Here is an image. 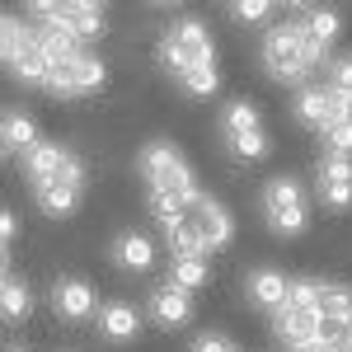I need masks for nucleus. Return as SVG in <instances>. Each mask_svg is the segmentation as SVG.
Segmentation results:
<instances>
[{"mask_svg":"<svg viewBox=\"0 0 352 352\" xmlns=\"http://www.w3.org/2000/svg\"><path fill=\"white\" fill-rule=\"evenodd\" d=\"M136 174L146 179V207H151V217L160 221V230L202 192L197 179H192L188 155L174 141H146L141 155H136Z\"/></svg>","mask_w":352,"mask_h":352,"instance_id":"obj_1","label":"nucleus"},{"mask_svg":"<svg viewBox=\"0 0 352 352\" xmlns=\"http://www.w3.org/2000/svg\"><path fill=\"white\" fill-rule=\"evenodd\" d=\"M164 240H169V254L184 258V254H212V249H226L235 240V217L226 212V202H217L212 192H197L179 217L164 226Z\"/></svg>","mask_w":352,"mask_h":352,"instance_id":"obj_2","label":"nucleus"},{"mask_svg":"<svg viewBox=\"0 0 352 352\" xmlns=\"http://www.w3.org/2000/svg\"><path fill=\"white\" fill-rule=\"evenodd\" d=\"M258 56H263V71H268L277 85H305L320 71V61H324L329 52H320V47L310 43V33L300 28V19L287 10V19H277V24L263 28Z\"/></svg>","mask_w":352,"mask_h":352,"instance_id":"obj_3","label":"nucleus"},{"mask_svg":"<svg viewBox=\"0 0 352 352\" xmlns=\"http://www.w3.org/2000/svg\"><path fill=\"white\" fill-rule=\"evenodd\" d=\"M160 66L174 80L188 71H202V66H217V38L197 19H174L160 38Z\"/></svg>","mask_w":352,"mask_h":352,"instance_id":"obj_4","label":"nucleus"},{"mask_svg":"<svg viewBox=\"0 0 352 352\" xmlns=\"http://www.w3.org/2000/svg\"><path fill=\"white\" fill-rule=\"evenodd\" d=\"M28 19H38V24H52L61 33H71V38H104V28H109V14H104V5H94V0H33L24 5Z\"/></svg>","mask_w":352,"mask_h":352,"instance_id":"obj_5","label":"nucleus"},{"mask_svg":"<svg viewBox=\"0 0 352 352\" xmlns=\"http://www.w3.org/2000/svg\"><path fill=\"white\" fill-rule=\"evenodd\" d=\"M104 80H109L104 56H94L89 47H80V52H71V56H61V61L47 66L43 89H47L52 99H85V94H94V89H104Z\"/></svg>","mask_w":352,"mask_h":352,"instance_id":"obj_6","label":"nucleus"},{"mask_svg":"<svg viewBox=\"0 0 352 352\" xmlns=\"http://www.w3.org/2000/svg\"><path fill=\"white\" fill-rule=\"evenodd\" d=\"M258 202H263V217H268V226L277 235H300L310 226V197L300 188V179H292V174L268 179Z\"/></svg>","mask_w":352,"mask_h":352,"instance_id":"obj_7","label":"nucleus"},{"mask_svg":"<svg viewBox=\"0 0 352 352\" xmlns=\"http://www.w3.org/2000/svg\"><path fill=\"white\" fill-rule=\"evenodd\" d=\"M221 136H226V146L240 155V160H263L268 155V132H263V118L258 109L249 104V99H230L226 109H221Z\"/></svg>","mask_w":352,"mask_h":352,"instance_id":"obj_8","label":"nucleus"},{"mask_svg":"<svg viewBox=\"0 0 352 352\" xmlns=\"http://www.w3.org/2000/svg\"><path fill=\"white\" fill-rule=\"evenodd\" d=\"M292 118H296L300 127H310V132L324 136L329 127H338V122L352 118V104L338 94V89H329V85H300L296 99H292Z\"/></svg>","mask_w":352,"mask_h":352,"instance_id":"obj_9","label":"nucleus"},{"mask_svg":"<svg viewBox=\"0 0 352 352\" xmlns=\"http://www.w3.org/2000/svg\"><path fill=\"white\" fill-rule=\"evenodd\" d=\"M80 192H85V160L71 155V164H66L56 179H47V184L33 188V202H38L47 217H71V212L80 207Z\"/></svg>","mask_w":352,"mask_h":352,"instance_id":"obj_10","label":"nucleus"},{"mask_svg":"<svg viewBox=\"0 0 352 352\" xmlns=\"http://www.w3.org/2000/svg\"><path fill=\"white\" fill-rule=\"evenodd\" d=\"M52 315L66 324H80V320H99V296L85 277H56L52 287Z\"/></svg>","mask_w":352,"mask_h":352,"instance_id":"obj_11","label":"nucleus"},{"mask_svg":"<svg viewBox=\"0 0 352 352\" xmlns=\"http://www.w3.org/2000/svg\"><path fill=\"white\" fill-rule=\"evenodd\" d=\"M315 188H320V202L329 212H348L352 207V155H320V169H315Z\"/></svg>","mask_w":352,"mask_h":352,"instance_id":"obj_12","label":"nucleus"},{"mask_svg":"<svg viewBox=\"0 0 352 352\" xmlns=\"http://www.w3.org/2000/svg\"><path fill=\"white\" fill-rule=\"evenodd\" d=\"M71 155H76V151H71V146H61V141H38V146L28 151L24 160H19V164H24L28 188H38V184L56 179V174H61V169L71 164Z\"/></svg>","mask_w":352,"mask_h":352,"instance_id":"obj_13","label":"nucleus"},{"mask_svg":"<svg viewBox=\"0 0 352 352\" xmlns=\"http://www.w3.org/2000/svg\"><path fill=\"white\" fill-rule=\"evenodd\" d=\"M244 292H249V300H254L258 310L277 315V310L287 305V296H292V277L277 272V268H254V272H249V282H244Z\"/></svg>","mask_w":352,"mask_h":352,"instance_id":"obj_14","label":"nucleus"},{"mask_svg":"<svg viewBox=\"0 0 352 352\" xmlns=\"http://www.w3.org/2000/svg\"><path fill=\"white\" fill-rule=\"evenodd\" d=\"M151 320L160 329H184L192 320V296L188 292H179L174 282H164L151 292Z\"/></svg>","mask_w":352,"mask_h":352,"instance_id":"obj_15","label":"nucleus"},{"mask_svg":"<svg viewBox=\"0 0 352 352\" xmlns=\"http://www.w3.org/2000/svg\"><path fill=\"white\" fill-rule=\"evenodd\" d=\"M0 146H5L10 160H24L28 151L38 146V122L24 109H5V118H0Z\"/></svg>","mask_w":352,"mask_h":352,"instance_id":"obj_16","label":"nucleus"},{"mask_svg":"<svg viewBox=\"0 0 352 352\" xmlns=\"http://www.w3.org/2000/svg\"><path fill=\"white\" fill-rule=\"evenodd\" d=\"M292 14L300 19V28L310 33V43H315L320 52L333 47V38H338V28H343L338 10H329V5H292Z\"/></svg>","mask_w":352,"mask_h":352,"instance_id":"obj_17","label":"nucleus"},{"mask_svg":"<svg viewBox=\"0 0 352 352\" xmlns=\"http://www.w3.org/2000/svg\"><path fill=\"white\" fill-rule=\"evenodd\" d=\"M113 258H118V268H127V272H151L155 268V244L141 230H122L113 240Z\"/></svg>","mask_w":352,"mask_h":352,"instance_id":"obj_18","label":"nucleus"},{"mask_svg":"<svg viewBox=\"0 0 352 352\" xmlns=\"http://www.w3.org/2000/svg\"><path fill=\"white\" fill-rule=\"evenodd\" d=\"M94 324H99V333H104L109 343H127V338H136V329H141V315H136L132 300H109Z\"/></svg>","mask_w":352,"mask_h":352,"instance_id":"obj_19","label":"nucleus"},{"mask_svg":"<svg viewBox=\"0 0 352 352\" xmlns=\"http://www.w3.org/2000/svg\"><path fill=\"white\" fill-rule=\"evenodd\" d=\"M0 310H5V324H19V320H28V310H33L28 282L14 277L10 268H5V282H0Z\"/></svg>","mask_w":352,"mask_h":352,"instance_id":"obj_20","label":"nucleus"},{"mask_svg":"<svg viewBox=\"0 0 352 352\" xmlns=\"http://www.w3.org/2000/svg\"><path fill=\"white\" fill-rule=\"evenodd\" d=\"M169 282L179 287V292H197V287H207L212 282V263L202 258V254H184V258H169Z\"/></svg>","mask_w":352,"mask_h":352,"instance_id":"obj_21","label":"nucleus"},{"mask_svg":"<svg viewBox=\"0 0 352 352\" xmlns=\"http://www.w3.org/2000/svg\"><path fill=\"white\" fill-rule=\"evenodd\" d=\"M320 310L324 320H352V292L343 282H320Z\"/></svg>","mask_w":352,"mask_h":352,"instance_id":"obj_22","label":"nucleus"},{"mask_svg":"<svg viewBox=\"0 0 352 352\" xmlns=\"http://www.w3.org/2000/svg\"><path fill=\"white\" fill-rule=\"evenodd\" d=\"M320 343H324L329 352H352V320H324Z\"/></svg>","mask_w":352,"mask_h":352,"instance_id":"obj_23","label":"nucleus"},{"mask_svg":"<svg viewBox=\"0 0 352 352\" xmlns=\"http://www.w3.org/2000/svg\"><path fill=\"white\" fill-rule=\"evenodd\" d=\"M329 89H338L352 104V56H333L329 61Z\"/></svg>","mask_w":352,"mask_h":352,"instance_id":"obj_24","label":"nucleus"},{"mask_svg":"<svg viewBox=\"0 0 352 352\" xmlns=\"http://www.w3.org/2000/svg\"><path fill=\"white\" fill-rule=\"evenodd\" d=\"M272 10H277V5H268V0H240V5H230V14H235L240 24H268Z\"/></svg>","mask_w":352,"mask_h":352,"instance_id":"obj_25","label":"nucleus"},{"mask_svg":"<svg viewBox=\"0 0 352 352\" xmlns=\"http://www.w3.org/2000/svg\"><path fill=\"white\" fill-rule=\"evenodd\" d=\"M324 151H329V155H352V118L324 132Z\"/></svg>","mask_w":352,"mask_h":352,"instance_id":"obj_26","label":"nucleus"},{"mask_svg":"<svg viewBox=\"0 0 352 352\" xmlns=\"http://www.w3.org/2000/svg\"><path fill=\"white\" fill-rule=\"evenodd\" d=\"M192 352H240V348H235L226 333H202V338L192 343Z\"/></svg>","mask_w":352,"mask_h":352,"instance_id":"obj_27","label":"nucleus"},{"mask_svg":"<svg viewBox=\"0 0 352 352\" xmlns=\"http://www.w3.org/2000/svg\"><path fill=\"white\" fill-rule=\"evenodd\" d=\"M0 240H5V258H10V249H14V240H19V217H14V212L0 217Z\"/></svg>","mask_w":352,"mask_h":352,"instance_id":"obj_28","label":"nucleus"},{"mask_svg":"<svg viewBox=\"0 0 352 352\" xmlns=\"http://www.w3.org/2000/svg\"><path fill=\"white\" fill-rule=\"evenodd\" d=\"M10 352H28V348H10Z\"/></svg>","mask_w":352,"mask_h":352,"instance_id":"obj_29","label":"nucleus"}]
</instances>
